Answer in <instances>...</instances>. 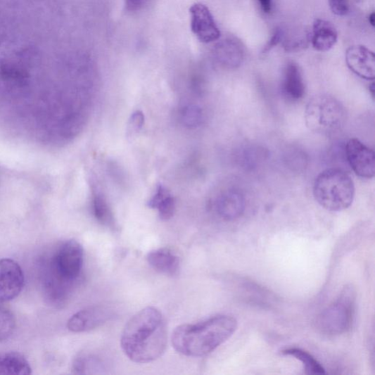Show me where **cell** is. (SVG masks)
Instances as JSON below:
<instances>
[{"label":"cell","mask_w":375,"mask_h":375,"mask_svg":"<svg viewBox=\"0 0 375 375\" xmlns=\"http://www.w3.org/2000/svg\"><path fill=\"white\" fill-rule=\"evenodd\" d=\"M168 342L166 320L158 309L149 307L134 314L120 339L122 351L133 362L147 364L165 353Z\"/></svg>","instance_id":"6da1fadb"},{"label":"cell","mask_w":375,"mask_h":375,"mask_svg":"<svg viewBox=\"0 0 375 375\" xmlns=\"http://www.w3.org/2000/svg\"><path fill=\"white\" fill-rule=\"evenodd\" d=\"M84 250L75 240L63 243L43 265V288L47 300L60 305L69 295L82 270Z\"/></svg>","instance_id":"7a4b0ae2"},{"label":"cell","mask_w":375,"mask_h":375,"mask_svg":"<svg viewBox=\"0 0 375 375\" xmlns=\"http://www.w3.org/2000/svg\"><path fill=\"white\" fill-rule=\"evenodd\" d=\"M238 328L235 317L219 315L196 324L177 326L172 335L174 350L186 356L202 357L224 344Z\"/></svg>","instance_id":"3957f363"},{"label":"cell","mask_w":375,"mask_h":375,"mask_svg":"<svg viewBox=\"0 0 375 375\" xmlns=\"http://www.w3.org/2000/svg\"><path fill=\"white\" fill-rule=\"evenodd\" d=\"M317 202L330 211H342L352 203L355 186L350 176L343 170L330 168L321 172L314 184Z\"/></svg>","instance_id":"277c9868"},{"label":"cell","mask_w":375,"mask_h":375,"mask_svg":"<svg viewBox=\"0 0 375 375\" xmlns=\"http://www.w3.org/2000/svg\"><path fill=\"white\" fill-rule=\"evenodd\" d=\"M346 120L345 106L331 95H316L306 106L307 127L317 134L331 135L336 133L344 127Z\"/></svg>","instance_id":"5b68a950"},{"label":"cell","mask_w":375,"mask_h":375,"mask_svg":"<svg viewBox=\"0 0 375 375\" xmlns=\"http://www.w3.org/2000/svg\"><path fill=\"white\" fill-rule=\"evenodd\" d=\"M356 292L347 285L330 306L319 314L317 328L327 335H341L352 327L355 314Z\"/></svg>","instance_id":"8992f818"},{"label":"cell","mask_w":375,"mask_h":375,"mask_svg":"<svg viewBox=\"0 0 375 375\" xmlns=\"http://www.w3.org/2000/svg\"><path fill=\"white\" fill-rule=\"evenodd\" d=\"M25 285V274L19 263L11 259L0 260V303L13 300Z\"/></svg>","instance_id":"52a82bcc"},{"label":"cell","mask_w":375,"mask_h":375,"mask_svg":"<svg viewBox=\"0 0 375 375\" xmlns=\"http://www.w3.org/2000/svg\"><path fill=\"white\" fill-rule=\"evenodd\" d=\"M348 162L353 172L362 178L374 177L375 159L374 151L358 139H350L345 146Z\"/></svg>","instance_id":"ba28073f"},{"label":"cell","mask_w":375,"mask_h":375,"mask_svg":"<svg viewBox=\"0 0 375 375\" xmlns=\"http://www.w3.org/2000/svg\"><path fill=\"white\" fill-rule=\"evenodd\" d=\"M189 11L191 31L200 42L209 44L220 39L221 32L206 6L195 4Z\"/></svg>","instance_id":"9c48e42d"},{"label":"cell","mask_w":375,"mask_h":375,"mask_svg":"<svg viewBox=\"0 0 375 375\" xmlns=\"http://www.w3.org/2000/svg\"><path fill=\"white\" fill-rule=\"evenodd\" d=\"M114 316L113 310L106 306L85 308L71 317L67 324L69 331L75 333L87 332L106 324Z\"/></svg>","instance_id":"30bf717a"},{"label":"cell","mask_w":375,"mask_h":375,"mask_svg":"<svg viewBox=\"0 0 375 375\" xmlns=\"http://www.w3.org/2000/svg\"><path fill=\"white\" fill-rule=\"evenodd\" d=\"M345 58L355 75L366 80H374L375 57L372 51L364 46H352L347 50Z\"/></svg>","instance_id":"8fae6325"},{"label":"cell","mask_w":375,"mask_h":375,"mask_svg":"<svg viewBox=\"0 0 375 375\" xmlns=\"http://www.w3.org/2000/svg\"><path fill=\"white\" fill-rule=\"evenodd\" d=\"M245 208L244 196L236 189L225 191L218 196L215 203L218 215L226 221L235 220L241 217Z\"/></svg>","instance_id":"7c38bea8"},{"label":"cell","mask_w":375,"mask_h":375,"mask_svg":"<svg viewBox=\"0 0 375 375\" xmlns=\"http://www.w3.org/2000/svg\"><path fill=\"white\" fill-rule=\"evenodd\" d=\"M213 56L222 66L229 69L237 68L243 62L244 48L239 40L228 38L216 45Z\"/></svg>","instance_id":"4fadbf2b"},{"label":"cell","mask_w":375,"mask_h":375,"mask_svg":"<svg viewBox=\"0 0 375 375\" xmlns=\"http://www.w3.org/2000/svg\"><path fill=\"white\" fill-rule=\"evenodd\" d=\"M281 91L286 98L291 101L300 100L306 94L301 70L295 63H289L284 70Z\"/></svg>","instance_id":"5bb4252c"},{"label":"cell","mask_w":375,"mask_h":375,"mask_svg":"<svg viewBox=\"0 0 375 375\" xmlns=\"http://www.w3.org/2000/svg\"><path fill=\"white\" fill-rule=\"evenodd\" d=\"M147 260L155 271L167 276L174 277L180 269L179 258L167 248L153 250L148 254Z\"/></svg>","instance_id":"9a60e30c"},{"label":"cell","mask_w":375,"mask_h":375,"mask_svg":"<svg viewBox=\"0 0 375 375\" xmlns=\"http://www.w3.org/2000/svg\"><path fill=\"white\" fill-rule=\"evenodd\" d=\"M338 40V32L330 22L316 20L313 25L311 42L313 48L318 51H328Z\"/></svg>","instance_id":"2e32d148"},{"label":"cell","mask_w":375,"mask_h":375,"mask_svg":"<svg viewBox=\"0 0 375 375\" xmlns=\"http://www.w3.org/2000/svg\"><path fill=\"white\" fill-rule=\"evenodd\" d=\"M148 206L158 210L160 220L167 221L174 216L176 203L174 196L167 188L160 184L148 201Z\"/></svg>","instance_id":"e0dca14e"},{"label":"cell","mask_w":375,"mask_h":375,"mask_svg":"<svg viewBox=\"0 0 375 375\" xmlns=\"http://www.w3.org/2000/svg\"><path fill=\"white\" fill-rule=\"evenodd\" d=\"M32 369L25 357L20 352L0 353V374L26 375Z\"/></svg>","instance_id":"ac0fdd59"},{"label":"cell","mask_w":375,"mask_h":375,"mask_svg":"<svg viewBox=\"0 0 375 375\" xmlns=\"http://www.w3.org/2000/svg\"><path fill=\"white\" fill-rule=\"evenodd\" d=\"M282 353L285 355L294 357L295 359L300 361L309 374H326L324 367L307 351L298 348H288L284 350Z\"/></svg>","instance_id":"d6986e66"},{"label":"cell","mask_w":375,"mask_h":375,"mask_svg":"<svg viewBox=\"0 0 375 375\" xmlns=\"http://www.w3.org/2000/svg\"><path fill=\"white\" fill-rule=\"evenodd\" d=\"M93 210L96 219L103 225L115 227V222L108 203L106 201L102 193L94 192L93 196Z\"/></svg>","instance_id":"ffe728a7"},{"label":"cell","mask_w":375,"mask_h":375,"mask_svg":"<svg viewBox=\"0 0 375 375\" xmlns=\"http://www.w3.org/2000/svg\"><path fill=\"white\" fill-rule=\"evenodd\" d=\"M0 303V343L4 342L13 333L16 320L15 315L8 308Z\"/></svg>","instance_id":"44dd1931"},{"label":"cell","mask_w":375,"mask_h":375,"mask_svg":"<svg viewBox=\"0 0 375 375\" xmlns=\"http://www.w3.org/2000/svg\"><path fill=\"white\" fill-rule=\"evenodd\" d=\"M203 112L199 106L195 105H186L182 107L179 117L184 126L194 129L201 126L203 121Z\"/></svg>","instance_id":"7402d4cb"},{"label":"cell","mask_w":375,"mask_h":375,"mask_svg":"<svg viewBox=\"0 0 375 375\" xmlns=\"http://www.w3.org/2000/svg\"><path fill=\"white\" fill-rule=\"evenodd\" d=\"M99 361L94 357L82 354L77 357L73 363V370L76 374H91V370L100 368Z\"/></svg>","instance_id":"603a6c76"},{"label":"cell","mask_w":375,"mask_h":375,"mask_svg":"<svg viewBox=\"0 0 375 375\" xmlns=\"http://www.w3.org/2000/svg\"><path fill=\"white\" fill-rule=\"evenodd\" d=\"M145 124V115L141 111L134 113L129 121L127 136L131 138L139 133Z\"/></svg>","instance_id":"cb8c5ba5"},{"label":"cell","mask_w":375,"mask_h":375,"mask_svg":"<svg viewBox=\"0 0 375 375\" xmlns=\"http://www.w3.org/2000/svg\"><path fill=\"white\" fill-rule=\"evenodd\" d=\"M333 13L338 16L348 15L350 10V0H329Z\"/></svg>","instance_id":"d4e9b609"},{"label":"cell","mask_w":375,"mask_h":375,"mask_svg":"<svg viewBox=\"0 0 375 375\" xmlns=\"http://www.w3.org/2000/svg\"><path fill=\"white\" fill-rule=\"evenodd\" d=\"M284 35V32L282 29L278 28L277 29L274 34H272V37L269 41V43L266 44L263 49V52H267L272 50L273 48H274L276 46H277L283 39Z\"/></svg>","instance_id":"484cf974"},{"label":"cell","mask_w":375,"mask_h":375,"mask_svg":"<svg viewBox=\"0 0 375 375\" xmlns=\"http://www.w3.org/2000/svg\"><path fill=\"white\" fill-rule=\"evenodd\" d=\"M148 0H125V6L130 12L138 11L145 6Z\"/></svg>","instance_id":"4316f807"},{"label":"cell","mask_w":375,"mask_h":375,"mask_svg":"<svg viewBox=\"0 0 375 375\" xmlns=\"http://www.w3.org/2000/svg\"><path fill=\"white\" fill-rule=\"evenodd\" d=\"M262 11L266 14H269L273 10V0H258Z\"/></svg>","instance_id":"83f0119b"},{"label":"cell","mask_w":375,"mask_h":375,"mask_svg":"<svg viewBox=\"0 0 375 375\" xmlns=\"http://www.w3.org/2000/svg\"><path fill=\"white\" fill-rule=\"evenodd\" d=\"M368 20H369V23H370V25L372 26V27H374L375 25V14L374 13H371L369 15V18H368Z\"/></svg>","instance_id":"f1b7e54d"}]
</instances>
